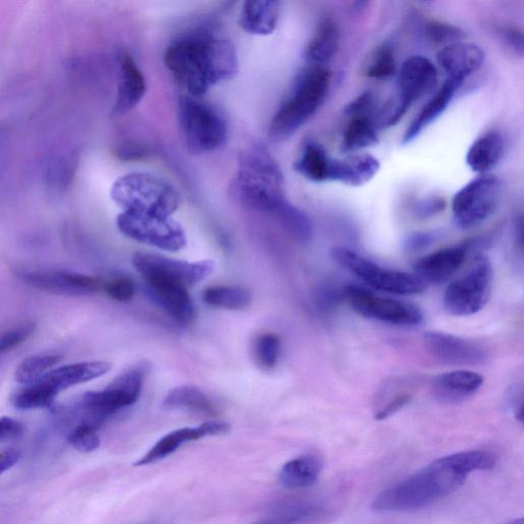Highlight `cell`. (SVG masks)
Wrapping results in <instances>:
<instances>
[{
    "mask_svg": "<svg viewBox=\"0 0 524 524\" xmlns=\"http://www.w3.org/2000/svg\"><path fill=\"white\" fill-rule=\"evenodd\" d=\"M496 464V456L488 451H466L441 458L382 491L372 509L402 512L427 507L459 489L469 474L492 470Z\"/></svg>",
    "mask_w": 524,
    "mask_h": 524,
    "instance_id": "cell-1",
    "label": "cell"
},
{
    "mask_svg": "<svg viewBox=\"0 0 524 524\" xmlns=\"http://www.w3.org/2000/svg\"><path fill=\"white\" fill-rule=\"evenodd\" d=\"M164 61L188 96L199 99L215 84L235 77L239 69L232 43L211 35H192L172 42Z\"/></svg>",
    "mask_w": 524,
    "mask_h": 524,
    "instance_id": "cell-2",
    "label": "cell"
},
{
    "mask_svg": "<svg viewBox=\"0 0 524 524\" xmlns=\"http://www.w3.org/2000/svg\"><path fill=\"white\" fill-rule=\"evenodd\" d=\"M284 189L282 170L264 146H254L241 155L235 190L246 205L278 213L288 203Z\"/></svg>",
    "mask_w": 524,
    "mask_h": 524,
    "instance_id": "cell-3",
    "label": "cell"
},
{
    "mask_svg": "<svg viewBox=\"0 0 524 524\" xmlns=\"http://www.w3.org/2000/svg\"><path fill=\"white\" fill-rule=\"evenodd\" d=\"M331 83V73L325 67L313 66L299 74L288 99L275 114L270 136L285 140L307 123L323 104Z\"/></svg>",
    "mask_w": 524,
    "mask_h": 524,
    "instance_id": "cell-4",
    "label": "cell"
},
{
    "mask_svg": "<svg viewBox=\"0 0 524 524\" xmlns=\"http://www.w3.org/2000/svg\"><path fill=\"white\" fill-rule=\"evenodd\" d=\"M112 200L122 212L171 217L180 206V195L168 182L150 173H129L111 189Z\"/></svg>",
    "mask_w": 524,
    "mask_h": 524,
    "instance_id": "cell-5",
    "label": "cell"
},
{
    "mask_svg": "<svg viewBox=\"0 0 524 524\" xmlns=\"http://www.w3.org/2000/svg\"><path fill=\"white\" fill-rule=\"evenodd\" d=\"M493 284V268L485 254H477L467 271L446 290V311L456 317H467L482 311L489 301Z\"/></svg>",
    "mask_w": 524,
    "mask_h": 524,
    "instance_id": "cell-6",
    "label": "cell"
},
{
    "mask_svg": "<svg viewBox=\"0 0 524 524\" xmlns=\"http://www.w3.org/2000/svg\"><path fill=\"white\" fill-rule=\"evenodd\" d=\"M146 373L145 366L130 368L106 389L86 392L82 400L86 417L84 422L99 428L112 415L136 404L141 396Z\"/></svg>",
    "mask_w": 524,
    "mask_h": 524,
    "instance_id": "cell-7",
    "label": "cell"
},
{
    "mask_svg": "<svg viewBox=\"0 0 524 524\" xmlns=\"http://www.w3.org/2000/svg\"><path fill=\"white\" fill-rule=\"evenodd\" d=\"M179 119L188 147L194 153H208L221 148L228 136L224 117L199 98L181 100Z\"/></svg>",
    "mask_w": 524,
    "mask_h": 524,
    "instance_id": "cell-8",
    "label": "cell"
},
{
    "mask_svg": "<svg viewBox=\"0 0 524 524\" xmlns=\"http://www.w3.org/2000/svg\"><path fill=\"white\" fill-rule=\"evenodd\" d=\"M332 257L376 290L398 295H415L425 290V284L415 275L381 268L351 249L336 247L332 250Z\"/></svg>",
    "mask_w": 524,
    "mask_h": 524,
    "instance_id": "cell-9",
    "label": "cell"
},
{
    "mask_svg": "<svg viewBox=\"0 0 524 524\" xmlns=\"http://www.w3.org/2000/svg\"><path fill=\"white\" fill-rule=\"evenodd\" d=\"M117 227L130 239L166 251L177 252L187 244L183 227L171 217L122 212Z\"/></svg>",
    "mask_w": 524,
    "mask_h": 524,
    "instance_id": "cell-10",
    "label": "cell"
},
{
    "mask_svg": "<svg viewBox=\"0 0 524 524\" xmlns=\"http://www.w3.org/2000/svg\"><path fill=\"white\" fill-rule=\"evenodd\" d=\"M500 195L499 180L489 174L467 184L453 200L457 225L462 229H471L486 222L496 211Z\"/></svg>",
    "mask_w": 524,
    "mask_h": 524,
    "instance_id": "cell-11",
    "label": "cell"
},
{
    "mask_svg": "<svg viewBox=\"0 0 524 524\" xmlns=\"http://www.w3.org/2000/svg\"><path fill=\"white\" fill-rule=\"evenodd\" d=\"M344 296L352 309L367 319L400 326H416L423 321L416 305L381 297L360 286L346 287Z\"/></svg>",
    "mask_w": 524,
    "mask_h": 524,
    "instance_id": "cell-12",
    "label": "cell"
},
{
    "mask_svg": "<svg viewBox=\"0 0 524 524\" xmlns=\"http://www.w3.org/2000/svg\"><path fill=\"white\" fill-rule=\"evenodd\" d=\"M133 264L145 281L165 280L187 287L205 280L214 271L211 260L188 262L150 253L135 254Z\"/></svg>",
    "mask_w": 524,
    "mask_h": 524,
    "instance_id": "cell-13",
    "label": "cell"
},
{
    "mask_svg": "<svg viewBox=\"0 0 524 524\" xmlns=\"http://www.w3.org/2000/svg\"><path fill=\"white\" fill-rule=\"evenodd\" d=\"M427 351L449 365L474 366L485 363V349L477 343L445 332L429 331L424 335Z\"/></svg>",
    "mask_w": 524,
    "mask_h": 524,
    "instance_id": "cell-14",
    "label": "cell"
},
{
    "mask_svg": "<svg viewBox=\"0 0 524 524\" xmlns=\"http://www.w3.org/2000/svg\"><path fill=\"white\" fill-rule=\"evenodd\" d=\"M438 81V69L426 57L414 56L402 66L395 97L407 110L430 92Z\"/></svg>",
    "mask_w": 524,
    "mask_h": 524,
    "instance_id": "cell-15",
    "label": "cell"
},
{
    "mask_svg": "<svg viewBox=\"0 0 524 524\" xmlns=\"http://www.w3.org/2000/svg\"><path fill=\"white\" fill-rule=\"evenodd\" d=\"M23 280L37 290L64 296L92 295L100 288L97 279L70 271L31 272Z\"/></svg>",
    "mask_w": 524,
    "mask_h": 524,
    "instance_id": "cell-16",
    "label": "cell"
},
{
    "mask_svg": "<svg viewBox=\"0 0 524 524\" xmlns=\"http://www.w3.org/2000/svg\"><path fill=\"white\" fill-rule=\"evenodd\" d=\"M230 425L225 422L210 421L197 427H186L174 430L157 442V444L139 461L136 466H145L162 460L178 451L183 445L206 438V436L221 435L229 432Z\"/></svg>",
    "mask_w": 524,
    "mask_h": 524,
    "instance_id": "cell-17",
    "label": "cell"
},
{
    "mask_svg": "<svg viewBox=\"0 0 524 524\" xmlns=\"http://www.w3.org/2000/svg\"><path fill=\"white\" fill-rule=\"evenodd\" d=\"M466 250L451 247L433 252L418 260L415 276L424 284H442L451 279L464 264Z\"/></svg>",
    "mask_w": 524,
    "mask_h": 524,
    "instance_id": "cell-18",
    "label": "cell"
},
{
    "mask_svg": "<svg viewBox=\"0 0 524 524\" xmlns=\"http://www.w3.org/2000/svg\"><path fill=\"white\" fill-rule=\"evenodd\" d=\"M146 282L151 296L174 320L182 325L192 323L195 312L187 286L165 280Z\"/></svg>",
    "mask_w": 524,
    "mask_h": 524,
    "instance_id": "cell-19",
    "label": "cell"
},
{
    "mask_svg": "<svg viewBox=\"0 0 524 524\" xmlns=\"http://www.w3.org/2000/svg\"><path fill=\"white\" fill-rule=\"evenodd\" d=\"M147 92V81L133 56L125 52L120 57V82L113 112L124 114L136 108Z\"/></svg>",
    "mask_w": 524,
    "mask_h": 524,
    "instance_id": "cell-20",
    "label": "cell"
},
{
    "mask_svg": "<svg viewBox=\"0 0 524 524\" xmlns=\"http://www.w3.org/2000/svg\"><path fill=\"white\" fill-rule=\"evenodd\" d=\"M485 54L472 43L457 42L445 47L438 55V62L449 79L463 83L482 67Z\"/></svg>",
    "mask_w": 524,
    "mask_h": 524,
    "instance_id": "cell-21",
    "label": "cell"
},
{
    "mask_svg": "<svg viewBox=\"0 0 524 524\" xmlns=\"http://www.w3.org/2000/svg\"><path fill=\"white\" fill-rule=\"evenodd\" d=\"M379 169V160L369 154L349 155L341 159L332 158L329 181L358 188L369 183Z\"/></svg>",
    "mask_w": 524,
    "mask_h": 524,
    "instance_id": "cell-22",
    "label": "cell"
},
{
    "mask_svg": "<svg viewBox=\"0 0 524 524\" xmlns=\"http://www.w3.org/2000/svg\"><path fill=\"white\" fill-rule=\"evenodd\" d=\"M111 370L107 362H82L58 367L43 375L39 380L59 393L72 386L90 382L106 375Z\"/></svg>",
    "mask_w": 524,
    "mask_h": 524,
    "instance_id": "cell-23",
    "label": "cell"
},
{
    "mask_svg": "<svg viewBox=\"0 0 524 524\" xmlns=\"http://www.w3.org/2000/svg\"><path fill=\"white\" fill-rule=\"evenodd\" d=\"M484 384V377L469 370L448 372L433 380L435 395L443 401L455 403L465 400Z\"/></svg>",
    "mask_w": 524,
    "mask_h": 524,
    "instance_id": "cell-24",
    "label": "cell"
},
{
    "mask_svg": "<svg viewBox=\"0 0 524 524\" xmlns=\"http://www.w3.org/2000/svg\"><path fill=\"white\" fill-rule=\"evenodd\" d=\"M280 4L275 0H248L239 18L240 27L254 35H270L280 20Z\"/></svg>",
    "mask_w": 524,
    "mask_h": 524,
    "instance_id": "cell-25",
    "label": "cell"
},
{
    "mask_svg": "<svg viewBox=\"0 0 524 524\" xmlns=\"http://www.w3.org/2000/svg\"><path fill=\"white\" fill-rule=\"evenodd\" d=\"M323 460L317 455H303L286 463L279 482L288 490H302L314 486L322 473Z\"/></svg>",
    "mask_w": 524,
    "mask_h": 524,
    "instance_id": "cell-26",
    "label": "cell"
},
{
    "mask_svg": "<svg viewBox=\"0 0 524 524\" xmlns=\"http://www.w3.org/2000/svg\"><path fill=\"white\" fill-rule=\"evenodd\" d=\"M462 84L463 83L452 79H448L445 82L441 90L427 102L407 129L403 139L404 145L413 142L426 127L446 111Z\"/></svg>",
    "mask_w": 524,
    "mask_h": 524,
    "instance_id": "cell-27",
    "label": "cell"
},
{
    "mask_svg": "<svg viewBox=\"0 0 524 524\" xmlns=\"http://www.w3.org/2000/svg\"><path fill=\"white\" fill-rule=\"evenodd\" d=\"M504 152L502 137L491 133L474 142L467 153L466 162L472 171L486 176L500 163Z\"/></svg>",
    "mask_w": 524,
    "mask_h": 524,
    "instance_id": "cell-28",
    "label": "cell"
},
{
    "mask_svg": "<svg viewBox=\"0 0 524 524\" xmlns=\"http://www.w3.org/2000/svg\"><path fill=\"white\" fill-rule=\"evenodd\" d=\"M339 46V31L331 19L323 20L309 42L307 59L313 66L324 67L335 56Z\"/></svg>",
    "mask_w": 524,
    "mask_h": 524,
    "instance_id": "cell-29",
    "label": "cell"
},
{
    "mask_svg": "<svg viewBox=\"0 0 524 524\" xmlns=\"http://www.w3.org/2000/svg\"><path fill=\"white\" fill-rule=\"evenodd\" d=\"M331 160L332 158L321 146L311 143L302 149L294 168L309 181L328 182Z\"/></svg>",
    "mask_w": 524,
    "mask_h": 524,
    "instance_id": "cell-30",
    "label": "cell"
},
{
    "mask_svg": "<svg viewBox=\"0 0 524 524\" xmlns=\"http://www.w3.org/2000/svg\"><path fill=\"white\" fill-rule=\"evenodd\" d=\"M163 407L167 410H187L205 414L214 411L213 405L205 393L192 386L172 389L164 399Z\"/></svg>",
    "mask_w": 524,
    "mask_h": 524,
    "instance_id": "cell-31",
    "label": "cell"
},
{
    "mask_svg": "<svg viewBox=\"0 0 524 524\" xmlns=\"http://www.w3.org/2000/svg\"><path fill=\"white\" fill-rule=\"evenodd\" d=\"M378 144L375 125L370 117L353 118L349 122L342 141L341 150L355 153Z\"/></svg>",
    "mask_w": 524,
    "mask_h": 524,
    "instance_id": "cell-32",
    "label": "cell"
},
{
    "mask_svg": "<svg viewBox=\"0 0 524 524\" xmlns=\"http://www.w3.org/2000/svg\"><path fill=\"white\" fill-rule=\"evenodd\" d=\"M203 300L210 307L225 310H242L251 302V295L240 286H218L204 291Z\"/></svg>",
    "mask_w": 524,
    "mask_h": 524,
    "instance_id": "cell-33",
    "label": "cell"
},
{
    "mask_svg": "<svg viewBox=\"0 0 524 524\" xmlns=\"http://www.w3.org/2000/svg\"><path fill=\"white\" fill-rule=\"evenodd\" d=\"M386 393L379 398L375 418L384 420L402 410L413 398V389L404 381H393L386 388Z\"/></svg>",
    "mask_w": 524,
    "mask_h": 524,
    "instance_id": "cell-34",
    "label": "cell"
},
{
    "mask_svg": "<svg viewBox=\"0 0 524 524\" xmlns=\"http://www.w3.org/2000/svg\"><path fill=\"white\" fill-rule=\"evenodd\" d=\"M58 393L46 383L38 380L26 385L20 390L15 399L14 406L19 410H36L49 408L53 405Z\"/></svg>",
    "mask_w": 524,
    "mask_h": 524,
    "instance_id": "cell-35",
    "label": "cell"
},
{
    "mask_svg": "<svg viewBox=\"0 0 524 524\" xmlns=\"http://www.w3.org/2000/svg\"><path fill=\"white\" fill-rule=\"evenodd\" d=\"M62 357L59 355H37L22 361L15 373V380L24 385L38 381L43 375L59 364Z\"/></svg>",
    "mask_w": 524,
    "mask_h": 524,
    "instance_id": "cell-36",
    "label": "cell"
},
{
    "mask_svg": "<svg viewBox=\"0 0 524 524\" xmlns=\"http://www.w3.org/2000/svg\"><path fill=\"white\" fill-rule=\"evenodd\" d=\"M396 72V60L392 51L387 47H378L367 59L364 66V75L374 79H384Z\"/></svg>",
    "mask_w": 524,
    "mask_h": 524,
    "instance_id": "cell-37",
    "label": "cell"
},
{
    "mask_svg": "<svg viewBox=\"0 0 524 524\" xmlns=\"http://www.w3.org/2000/svg\"><path fill=\"white\" fill-rule=\"evenodd\" d=\"M287 230L298 240L308 241L312 235L309 218L300 210L286 203L277 213Z\"/></svg>",
    "mask_w": 524,
    "mask_h": 524,
    "instance_id": "cell-38",
    "label": "cell"
},
{
    "mask_svg": "<svg viewBox=\"0 0 524 524\" xmlns=\"http://www.w3.org/2000/svg\"><path fill=\"white\" fill-rule=\"evenodd\" d=\"M281 341L276 334H264L258 337L255 343V357L260 367L273 369L279 360Z\"/></svg>",
    "mask_w": 524,
    "mask_h": 524,
    "instance_id": "cell-39",
    "label": "cell"
},
{
    "mask_svg": "<svg viewBox=\"0 0 524 524\" xmlns=\"http://www.w3.org/2000/svg\"><path fill=\"white\" fill-rule=\"evenodd\" d=\"M68 442L79 452H94L101 444L98 427L83 421L69 433Z\"/></svg>",
    "mask_w": 524,
    "mask_h": 524,
    "instance_id": "cell-40",
    "label": "cell"
},
{
    "mask_svg": "<svg viewBox=\"0 0 524 524\" xmlns=\"http://www.w3.org/2000/svg\"><path fill=\"white\" fill-rule=\"evenodd\" d=\"M34 331V323L28 322L0 333V357L14 351L15 348L27 341Z\"/></svg>",
    "mask_w": 524,
    "mask_h": 524,
    "instance_id": "cell-41",
    "label": "cell"
},
{
    "mask_svg": "<svg viewBox=\"0 0 524 524\" xmlns=\"http://www.w3.org/2000/svg\"><path fill=\"white\" fill-rule=\"evenodd\" d=\"M426 35L428 39L431 42L436 43V45L448 43V46L460 42V40L465 37L464 32L460 28L451 24L436 21L427 25Z\"/></svg>",
    "mask_w": 524,
    "mask_h": 524,
    "instance_id": "cell-42",
    "label": "cell"
},
{
    "mask_svg": "<svg viewBox=\"0 0 524 524\" xmlns=\"http://www.w3.org/2000/svg\"><path fill=\"white\" fill-rule=\"evenodd\" d=\"M104 290L112 299L126 302L136 294V286L133 281L125 277H116L104 284Z\"/></svg>",
    "mask_w": 524,
    "mask_h": 524,
    "instance_id": "cell-43",
    "label": "cell"
},
{
    "mask_svg": "<svg viewBox=\"0 0 524 524\" xmlns=\"http://www.w3.org/2000/svg\"><path fill=\"white\" fill-rule=\"evenodd\" d=\"M23 431V425L19 421L11 417L0 418V442L18 439Z\"/></svg>",
    "mask_w": 524,
    "mask_h": 524,
    "instance_id": "cell-44",
    "label": "cell"
},
{
    "mask_svg": "<svg viewBox=\"0 0 524 524\" xmlns=\"http://www.w3.org/2000/svg\"><path fill=\"white\" fill-rule=\"evenodd\" d=\"M373 108V98L372 95L366 93L355 100L351 105H349L345 113L349 117L359 118V117H369L371 110Z\"/></svg>",
    "mask_w": 524,
    "mask_h": 524,
    "instance_id": "cell-45",
    "label": "cell"
},
{
    "mask_svg": "<svg viewBox=\"0 0 524 524\" xmlns=\"http://www.w3.org/2000/svg\"><path fill=\"white\" fill-rule=\"evenodd\" d=\"M446 207V202L442 198L425 199L415 206V213L420 217H429L436 213L443 211Z\"/></svg>",
    "mask_w": 524,
    "mask_h": 524,
    "instance_id": "cell-46",
    "label": "cell"
},
{
    "mask_svg": "<svg viewBox=\"0 0 524 524\" xmlns=\"http://www.w3.org/2000/svg\"><path fill=\"white\" fill-rule=\"evenodd\" d=\"M508 406L515 418L522 422L523 419V391L521 387L515 386L508 393Z\"/></svg>",
    "mask_w": 524,
    "mask_h": 524,
    "instance_id": "cell-47",
    "label": "cell"
},
{
    "mask_svg": "<svg viewBox=\"0 0 524 524\" xmlns=\"http://www.w3.org/2000/svg\"><path fill=\"white\" fill-rule=\"evenodd\" d=\"M20 457V452L15 449L0 452V475L15 466L19 462Z\"/></svg>",
    "mask_w": 524,
    "mask_h": 524,
    "instance_id": "cell-48",
    "label": "cell"
},
{
    "mask_svg": "<svg viewBox=\"0 0 524 524\" xmlns=\"http://www.w3.org/2000/svg\"><path fill=\"white\" fill-rule=\"evenodd\" d=\"M433 240V236L426 233H416L411 235L406 241V247L410 251H417L428 244Z\"/></svg>",
    "mask_w": 524,
    "mask_h": 524,
    "instance_id": "cell-49",
    "label": "cell"
},
{
    "mask_svg": "<svg viewBox=\"0 0 524 524\" xmlns=\"http://www.w3.org/2000/svg\"><path fill=\"white\" fill-rule=\"evenodd\" d=\"M504 39L508 43V45L511 47L512 50H514L516 53L522 56L523 38H522L521 32L515 29H508L504 32Z\"/></svg>",
    "mask_w": 524,
    "mask_h": 524,
    "instance_id": "cell-50",
    "label": "cell"
},
{
    "mask_svg": "<svg viewBox=\"0 0 524 524\" xmlns=\"http://www.w3.org/2000/svg\"><path fill=\"white\" fill-rule=\"evenodd\" d=\"M503 524H524L523 518L514 519Z\"/></svg>",
    "mask_w": 524,
    "mask_h": 524,
    "instance_id": "cell-51",
    "label": "cell"
}]
</instances>
